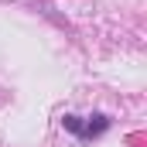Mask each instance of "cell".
<instances>
[{"instance_id":"obj_1","label":"cell","mask_w":147,"mask_h":147,"mask_svg":"<svg viewBox=\"0 0 147 147\" xmlns=\"http://www.w3.org/2000/svg\"><path fill=\"white\" fill-rule=\"evenodd\" d=\"M106 130H110V116H103V113H96V116H89V123H82V137L86 140H92V137H99Z\"/></svg>"}]
</instances>
